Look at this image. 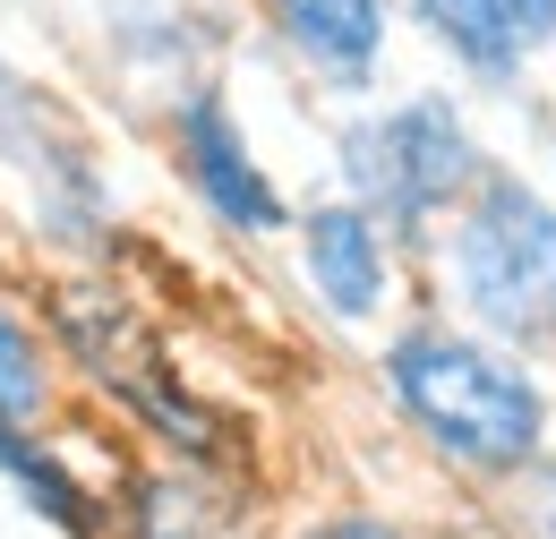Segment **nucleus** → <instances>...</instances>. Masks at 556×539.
Listing matches in <instances>:
<instances>
[{
	"instance_id": "obj_1",
	"label": "nucleus",
	"mask_w": 556,
	"mask_h": 539,
	"mask_svg": "<svg viewBox=\"0 0 556 539\" xmlns=\"http://www.w3.org/2000/svg\"><path fill=\"white\" fill-rule=\"evenodd\" d=\"M386 368H394V394L412 403V419L437 446H454L463 463L505 472V463H522L540 446V386L522 368H505L496 351H480V342L412 335V342H394Z\"/></svg>"
},
{
	"instance_id": "obj_2",
	"label": "nucleus",
	"mask_w": 556,
	"mask_h": 539,
	"mask_svg": "<svg viewBox=\"0 0 556 539\" xmlns=\"http://www.w3.org/2000/svg\"><path fill=\"white\" fill-rule=\"evenodd\" d=\"M454 266H463V291L496 335L531 342L556 335V214L522 180H488L463 240H454Z\"/></svg>"
},
{
	"instance_id": "obj_3",
	"label": "nucleus",
	"mask_w": 556,
	"mask_h": 539,
	"mask_svg": "<svg viewBox=\"0 0 556 539\" xmlns=\"http://www.w3.org/2000/svg\"><path fill=\"white\" fill-rule=\"evenodd\" d=\"M343 163H351V180H359V198L386 205L394 223L437 214L454 189H471V172H480L471 129H463L445 103H403L394 121H368V129H351Z\"/></svg>"
},
{
	"instance_id": "obj_4",
	"label": "nucleus",
	"mask_w": 556,
	"mask_h": 539,
	"mask_svg": "<svg viewBox=\"0 0 556 539\" xmlns=\"http://www.w3.org/2000/svg\"><path fill=\"white\" fill-rule=\"evenodd\" d=\"M180 163H189V180L206 189V205L223 214V223H240V231H275L282 223L275 180L249 163V146H240L231 112H223L214 95H198V103L180 112Z\"/></svg>"
},
{
	"instance_id": "obj_5",
	"label": "nucleus",
	"mask_w": 556,
	"mask_h": 539,
	"mask_svg": "<svg viewBox=\"0 0 556 539\" xmlns=\"http://www.w3.org/2000/svg\"><path fill=\"white\" fill-rule=\"evenodd\" d=\"M308 283L334 317H368L377 291H386V249H377V223L359 205H317L308 214Z\"/></svg>"
},
{
	"instance_id": "obj_6",
	"label": "nucleus",
	"mask_w": 556,
	"mask_h": 539,
	"mask_svg": "<svg viewBox=\"0 0 556 539\" xmlns=\"http://www.w3.org/2000/svg\"><path fill=\"white\" fill-rule=\"evenodd\" d=\"M275 9H282V26H291V43L326 77H343V86L368 77L377 35H386V0H275Z\"/></svg>"
},
{
	"instance_id": "obj_7",
	"label": "nucleus",
	"mask_w": 556,
	"mask_h": 539,
	"mask_svg": "<svg viewBox=\"0 0 556 539\" xmlns=\"http://www.w3.org/2000/svg\"><path fill=\"white\" fill-rule=\"evenodd\" d=\"M419 17H428V35H437L454 61L488 68V77H505V68L522 61V43H514V26L496 17V0H419Z\"/></svg>"
},
{
	"instance_id": "obj_8",
	"label": "nucleus",
	"mask_w": 556,
	"mask_h": 539,
	"mask_svg": "<svg viewBox=\"0 0 556 539\" xmlns=\"http://www.w3.org/2000/svg\"><path fill=\"white\" fill-rule=\"evenodd\" d=\"M35 411H43V351L0 309V419H35Z\"/></svg>"
},
{
	"instance_id": "obj_9",
	"label": "nucleus",
	"mask_w": 556,
	"mask_h": 539,
	"mask_svg": "<svg viewBox=\"0 0 556 539\" xmlns=\"http://www.w3.org/2000/svg\"><path fill=\"white\" fill-rule=\"evenodd\" d=\"M496 17L514 26V43H522V52H540V43L556 35V0H496Z\"/></svg>"
},
{
	"instance_id": "obj_10",
	"label": "nucleus",
	"mask_w": 556,
	"mask_h": 539,
	"mask_svg": "<svg viewBox=\"0 0 556 539\" xmlns=\"http://www.w3.org/2000/svg\"><path fill=\"white\" fill-rule=\"evenodd\" d=\"M308 539H403V531H386V523H326V531H308Z\"/></svg>"
},
{
	"instance_id": "obj_11",
	"label": "nucleus",
	"mask_w": 556,
	"mask_h": 539,
	"mask_svg": "<svg viewBox=\"0 0 556 539\" xmlns=\"http://www.w3.org/2000/svg\"><path fill=\"white\" fill-rule=\"evenodd\" d=\"M9 103H17V95H9V77H0V112H9Z\"/></svg>"
},
{
	"instance_id": "obj_12",
	"label": "nucleus",
	"mask_w": 556,
	"mask_h": 539,
	"mask_svg": "<svg viewBox=\"0 0 556 539\" xmlns=\"http://www.w3.org/2000/svg\"><path fill=\"white\" fill-rule=\"evenodd\" d=\"M548 488H556V472H548ZM548 514H556V497H548Z\"/></svg>"
}]
</instances>
